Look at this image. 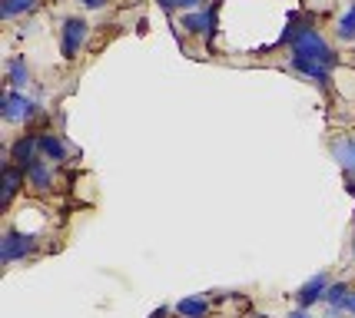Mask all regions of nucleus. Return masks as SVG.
Wrapping results in <instances>:
<instances>
[{
    "mask_svg": "<svg viewBox=\"0 0 355 318\" xmlns=\"http://www.w3.org/2000/svg\"><path fill=\"white\" fill-rule=\"evenodd\" d=\"M336 33H339V40H345V44H352V40H355V7H349V14L339 17V27H336Z\"/></svg>",
    "mask_w": 355,
    "mask_h": 318,
    "instance_id": "f3484780",
    "label": "nucleus"
},
{
    "mask_svg": "<svg viewBox=\"0 0 355 318\" xmlns=\"http://www.w3.org/2000/svg\"><path fill=\"white\" fill-rule=\"evenodd\" d=\"M33 113H37V103H33L27 93H20V90L3 93V120L7 123H27Z\"/></svg>",
    "mask_w": 355,
    "mask_h": 318,
    "instance_id": "20e7f679",
    "label": "nucleus"
},
{
    "mask_svg": "<svg viewBox=\"0 0 355 318\" xmlns=\"http://www.w3.org/2000/svg\"><path fill=\"white\" fill-rule=\"evenodd\" d=\"M332 156L339 159V166H342V173H345V179L355 182V139H349V136L336 139V143H332Z\"/></svg>",
    "mask_w": 355,
    "mask_h": 318,
    "instance_id": "9d476101",
    "label": "nucleus"
},
{
    "mask_svg": "<svg viewBox=\"0 0 355 318\" xmlns=\"http://www.w3.org/2000/svg\"><path fill=\"white\" fill-rule=\"evenodd\" d=\"M282 40L293 44V57H299V60H315V63H322V67H329V70L339 63L336 50L325 44V37L319 30H312L309 20H302V17H293V27L286 30Z\"/></svg>",
    "mask_w": 355,
    "mask_h": 318,
    "instance_id": "f257e3e1",
    "label": "nucleus"
},
{
    "mask_svg": "<svg viewBox=\"0 0 355 318\" xmlns=\"http://www.w3.org/2000/svg\"><path fill=\"white\" fill-rule=\"evenodd\" d=\"M289 318H309V315H306V308H295V312H293Z\"/></svg>",
    "mask_w": 355,
    "mask_h": 318,
    "instance_id": "412c9836",
    "label": "nucleus"
},
{
    "mask_svg": "<svg viewBox=\"0 0 355 318\" xmlns=\"http://www.w3.org/2000/svg\"><path fill=\"white\" fill-rule=\"evenodd\" d=\"M37 249L33 242V232H20V229H7L3 239H0V262L3 265H14L20 258H27Z\"/></svg>",
    "mask_w": 355,
    "mask_h": 318,
    "instance_id": "f03ea898",
    "label": "nucleus"
},
{
    "mask_svg": "<svg viewBox=\"0 0 355 318\" xmlns=\"http://www.w3.org/2000/svg\"><path fill=\"white\" fill-rule=\"evenodd\" d=\"M176 315L209 318V299H206V295H189V299H183V302H176Z\"/></svg>",
    "mask_w": 355,
    "mask_h": 318,
    "instance_id": "f8f14e48",
    "label": "nucleus"
},
{
    "mask_svg": "<svg viewBox=\"0 0 355 318\" xmlns=\"http://www.w3.org/2000/svg\"><path fill=\"white\" fill-rule=\"evenodd\" d=\"M40 0H0V20H14L20 14H31L37 10Z\"/></svg>",
    "mask_w": 355,
    "mask_h": 318,
    "instance_id": "2eb2a0df",
    "label": "nucleus"
},
{
    "mask_svg": "<svg viewBox=\"0 0 355 318\" xmlns=\"http://www.w3.org/2000/svg\"><path fill=\"white\" fill-rule=\"evenodd\" d=\"M7 83H10V90H20V87L31 83V67H27L24 57H10L7 60Z\"/></svg>",
    "mask_w": 355,
    "mask_h": 318,
    "instance_id": "ddd939ff",
    "label": "nucleus"
},
{
    "mask_svg": "<svg viewBox=\"0 0 355 318\" xmlns=\"http://www.w3.org/2000/svg\"><path fill=\"white\" fill-rule=\"evenodd\" d=\"M37 152H40V146H37V136H27V133H24V136H20L14 146H10V159H14L20 169H27L31 163H37V159H40Z\"/></svg>",
    "mask_w": 355,
    "mask_h": 318,
    "instance_id": "1a4fd4ad",
    "label": "nucleus"
},
{
    "mask_svg": "<svg viewBox=\"0 0 355 318\" xmlns=\"http://www.w3.org/2000/svg\"><path fill=\"white\" fill-rule=\"evenodd\" d=\"M80 3H83V7H87V10H100V7H103V3H107V0H80Z\"/></svg>",
    "mask_w": 355,
    "mask_h": 318,
    "instance_id": "6ab92c4d",
    "label": "nucleus"
},
{
    "mask_svg": "<svg viewBox=\"0 0 355 318\" xmlns=\"http://www.w3.org/2000/svg\"><path fill=\"white\" fill-rule=\"evenodd\" d=\"M27 186H31L33 193H50L53 189V169L46 159H37L27 166Z\"/></svg>",
    "mask_w": 355,
    "mask_h": 318,
    "instance_id": "6e6552de",
    "label": "nucleus"
},
{
    "mask_svg": "<svg viewBox=\"0 0 355 318\" xmlns=\"http://www.w3.org/2000/svg\"><path fill=\"white\" fill-rule=\"evenodd\" d=\"M186 33H193V37H200V33H213L216 27V10H189L183 14V24H180Z\"/></svg>",
    "mask_w": 355,
    "mask_h": 318,
    "instance_id": "0eeeda50",
    "label": "nucleus"
},
{
    "mask_svg": "<svg viewBox=\"0 0 355 318\" xmlns=\"http://www.w3.org/2000/svg\"><path fill=\"white\" fill-rule=\"evenodd\" d=\"M37 146H40V159L53 163V166H60V163L70 159V150H67V143H63L57 133H40V136H37Z\"/></svg>",
    "mask_w": 355,
    "mask_h": 318,
    "instance_id": "39448f33",
    "label": "nucleus"
},
{
    "mask_svg": "<svg viewBox=\"0 0 355 318\" xmlns=\"http://www.w3.org/2000/svg\"><path fill=\"white\" fill-rule=\"evenodd\" d=\"M293 70H299V73H306L309 80H315L319 87H329V67H322V63L315 60H299V57H293Z\"/></svg>",
    "mask_w": 355,
    "mask_h": 318,
    "instance_id": "4468645a",
    "label": "nucleus"
},
{
    "mask_svg": "<svg viewBox=\"0 0 355 318\" xmlns=\"http://www.w3.org/2000/svg\"><path fill=\"white\" fill-rule=\"evenodd\" d=\"M163 10H183V14H189V10H196L202 0H156Z\"/></svg>",
    "mask_w": 355,
    "mask_h": 318,
    "instance_id": "a211bd4d",
    "label": "nucleus"
},
{
    "mask_svg": "<svg viewBox=\"0 0 355 318\" xmlns=\"http://www.w3.org/2000/svg\"><path fill=\"white\" fill-rule=\"evenodd\" d=\"M342 312H349V315H355V292L345 299V305H342Z\"/></svg>",
    "mask_w": 355,
    "mask_h": 318,
    "instance_id": "aec40b11",
    "label": "nucleus"
},
{
    "mask_svg": "<svg viewBox=\"0 0 355 318\" xmlns=\"http://www.w3.org/2000/svg\"><path fill=\"white\" fill-rule=\"evenodd\" d=\"M87 37H90V24L83 20V17H67L60 27V50L67 60H73L80 50H83V44H87Z\"/></svg>",
    "mask_w": 355,
    "mask_h": 318,
    "instance_id": "7ed1b4c3",
    "label": "nucleus"
},
{
    "mask_svg": "<svg viewBox=\"0 0 355 318\" xmlns=\"http://www.w3.org/2000/svg\"><path fill=\"white\" fill-rule=\"evenodd\" d=\"M325 292H329V279L325 275H312L309 282L295 292V302H299V308H312L315 302H325Z\"/></svg>",
    "mask_w": 355,
    "mask_h": 318,
    "instance_id": "423d86ee",
    "label": "nucleus"
},
{
    "mask_svg": "<svg viewBox=\"0 0 355 318\" xmlns=\"http://www.w3.org/2000/svg\"><path fill=\"white\" fill-rule=\"evenodd\" d=\"M24 182H27V169H20L17 163H7V166H3V209L14 202V196L20 193Z\"/></svg>",
    "mask_w": 355,
    "mask_h": 318,
    "instance_id": "9b49d317",
    "label": "nucleus"
},
{
    "mask_svg": "<svg viewBox=\"0 0 355 318\" xmlns=\"http://www.w3.org/2000/svg\"><path fill=\"white\" fill-rule=\"evenodd\" d=\"M352 295V288L345 285V282H336V285H329V292H325V302H329V308H332V315H342V305H345V299Z\"/></svg>",
    "mask_w": 355,
    "mask_h": 318,
    "instance_id": "dca6fc26",
    "label": "nucleus"
}]
</instances>
